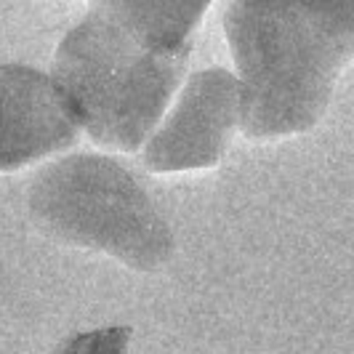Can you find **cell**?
Returning a JSON list of instances; mask_svg holds the SVG:
<instances>
[{"label": "cell", "instance_id": "8992f818", "mask_svg": "<svg viewBox=\"0 0 354 354\" xmlns=\"http://www.w3.org/2000/svg\"><path fill=\"white\" fill-rule=\"evenodd\" d=\"M128 328H102L93 333L70 338L56 354H125L128 352Z\"/></svg>", "mask_w": 354, "mask_h": 354}, {"label": "cell", "instance_id": "5b68a950", "mask_svg": "<svg viewBox=\"0 0 354 354\" xmlns=\"http://www.w3.org/2000/svg\"><path fill=\"white\" fill-rule=\"evenodd\" d=\"M80 123L56 80L24 64L0 67V171L75 147Z\"/></svg>", "mask_w": 354, "mask_h": 354}, {"label": "cell", "instance_id": "6da1fadb", "mask_svg": "<svg viewBox=\"0 0 354 354\" xmlns=\"http://www.w3.org/2000/svg\"><path fill=\"white\" fill-rule=\"evenodd\" d=\"M205 3H93L59 43L53 80L102 147L139 149L187 70Z\"/></svg>", "mask_w": 354, "mask_h": 354}, {"label": "cell", "instance_id": "277c9868", "mask_svg": "<svg viewBox=\"0 0 354 354\" xmlns=\"http://www.w3.org/2000/svg\"><path fill=\"white\" fill-rule=\"evenodd\" d=\"M243 120V88L232 72L203 70L144 147V162L158 174L208 168L218 162L227 136Z\"/></svg>", "mask_w": 354, "mask_h": 354}, {"label": "cell", "instance_id": "3957f363", "mask_svg": "<svg viewBox=\"0 0 354 354\" xmlns=\"http://www.w3.org/2000/svg\"><path fill=\"white\" fill-rule=\"evenodd\" d=\"M35 224L59 243L93 248L133 269L171 259V227L133 174L104 155H72L37 174L30 189Z\"/></svg>", "mask_w": 354, "mask_h": 354}, {"label": "cell", "instance_id": "7a4b0ae2", "mask_svg": "<svg viewBox=\"0 0 354 354\" xmlns=\"http://www.w3.org/2000/svg\"><path fill=\"white\" fill-rule=\"evenodd\" d=\"M253 139L317 123L354 56V3H232L224 17Z\"/></svg>", "mask_w": 354, "mask_h": 354}]
</instances>
